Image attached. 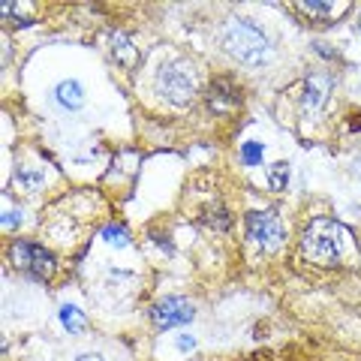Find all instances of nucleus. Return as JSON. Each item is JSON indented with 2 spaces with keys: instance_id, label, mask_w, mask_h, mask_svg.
Masks as SVG:
<instances>
[{
  "instance_id": "1",
  "label": "nucleus",
  "mask_w": 361,
  "mask_h": 361,
  "mask_svg": "<svg viewBox=\"0 0 361 361\" xmlns=\"http://www.w3.org/2000/svg\"><path fill=\"white\" fill-rule=\"evenodd\" d=\"M355 253V238L343 223L331 217H316L301 235V256L313 265H341Z\"/></svg>"
},
{
  "instance_id": "2",
  "label": "nucleus",
  "mask_w": 361,
  "mask_h": 361,
  "mask_svg": "<svg viewBox=\"0 0 361 361\" xmlns=\"http://www.w3.org/2000/svg\"><path fill=\"white\" fill-rule=\"evenodd\" d=\"M223 49L241 63H265L271 54V42L253 21L229 18L223 27Z\"/></svg>"
},
{
  "instance_id": "3",
  "label": "nucleus",
  "mask_w": 361,
  "mask_h": 361,
  "mask_svg": "<svg viewBox=\"0 0 361 361\" xmlns=\"http://www.w3.org/2000/svg\"><path fill=\"white\" fill-rule=\"evenodd\" d=\"M157 90L166 103L172 106H187L199 90L196 70L187 61H169L157 70Z\"/></svg>"
},
{
  "instance_id": "4",
  "label": "nucleus",
  "mask_w": 361,
  "mask_h": 361,
  "mask_svg": "<svg viewBox=\"0 0 361 361\" xmlns=\"http://www.w3.org/2000/svg\"><path fill=\"white\" fill-rule=\"evenodd\" d=\"M9 259H13V265L18 271H25L33 280H51L54 268H58V259L33 241H16L9 247Z\"/></svg>"
},
{
  "instance_id": "5",
  "label": "nucleus",
  "mask_w": 361,
  "mask_h": 361,
  "mask_svg": "<svg viewBox=\"0 0 361 361\" xmlns=\"http://www.w3.org/2000/svg\"><path fill=\"white\" fill-rule=\"evenodd\" d=\"M244 229H247V241L265 253H274L286 238L283 223H280L274 211H250L244 217Z\"/></svg>"
},
{
  "instance_id": "6",
  "label": "nucleus",
  "mask_w": 361,
  "mask_h": 361,
  "mask_svg": "<svg viewBox=\"0 0 361 361\" xmlns=\"http://www.w3.org/2000/svg\"><path fill=\"white\" fill-rule=\"evenodd\" d=\"M193 316H196L193 304H190L187 298H175V295L157 301L154 310H151V319L160 331H169V329H175V325H187Z\"/></svg>"
},
{
  "instance_id": "7",
  "label": "nucleus",
  "mask_w": 361,
  "mask_h": 361,
  "mask_svg": "<svg viewBox=\"0 0 361 361\" xmlns=\"http://www.w3.org/2000/svg\"><path fill=\"white\" fill-rule=\"evenodd\" d=\"M329 97H331V78L329 75L313 73V75L304 78V87H301V103H304V109L322 111L325 103H329Z\"/></svg>"
},
{
  "instance_id": "8",
  "label": "nucleus",
  "mask_w": 361,
  "mask_h": 361,
  "mask_svg": "<svg viewBox=\"0 0 361 361\" xmlns=\"http://www.w3.org/2000/svg\"><path fill=\"white\" fill-rule=\"evenodd\" d=\"M241 97H238V87H235L229 78H217V82H211L208 87V106L214 111H232L238 109Z\"/></svg>"
},
{
  "instance_id": "9",
  "label": "nucleus",
  "mask_w": 361,
  "mask_h": 361,
  "mask_svg": "<svg viewBox=\"0 0 361 361\" xmlns=\"http://www.w3.org/2000/svg\"><path fill=\"white\" fill-rule=\"evenodd\" d=\"M54 103H58L63 111H78L85 103V90L82 85L75 82V78H66V82H61L58 87H54Z\"/></svg>"
},
{
  "instance_id": "10",
  "label": "nucleus",
  "mask_w": 361,
  "mask_h": 361,
  "mask_svg": "<svg viewBox=\"0 0 361 361\" xmlns=\"http://www.w3.org/2000/svg\"><path fill=\"white\" fill-rule=\"evenodd\" d=\"M109 45H111V54H115L118 63H123V66H135V63H139V51H135V45L123 37V33H111Z\"/></svg>"
},
{
  "instance_id": "11",
  "label": "nucleus",
  "mask_w": 361,
  "mask_h": 361,
  "mask_svg": "<svg viewBox=\"0 0 361 361\" xmlns=\"http://www.w3.org/2000/svg\"><path fill=\"white\" fill-rule=\"evenodd\" d=\"M58 319H61V325L70 334H78V331H85V325H87V319H85V313L75 307V304H63L61 307V313H58Z\"/></svg>"
},
{
  "instance_id": "12",
  "label": "nucleus",
  "mask_w": 361,
  "mask_h": 361,
  "mask_svg": "<svg viewBox=\"0 0 361 361\" xmlns=\"http://www.w3.org/2000/svg\"><path fill=\"white\" fill-rule=\"evenodd\" d=\"M103 238H106L109 244H115V247H127V244H130L127 229H123V226H118V223H109V226H106V229H103Z\"/></svg>"
},
{
  "instance_id": "13",
  "label": "nucleus",
  "mask_w": 361,
  "mask_h": 361,
  "mask_svg": "<svg viewBox=\"0 0 361 361\" xmlns=\"http://www.w3.org/2000/svg\"><path fill=\"white\" fill-rule=\"evenodd\" d=\"M298 9L304 16L316 18V21H325V18H329V13L334 9V4H313V0H307V4H298Z\"/></svg>"
},
{
  "instance_id": "14",
  "label": "nucleus",
  "mask_w": 361,
  "mask_h": 361,
  "mask_svg": "<svg viewBox=\"0 0 361 361\" xmlns=\"http://www.w3.org/2000/svg\"><path fill=\"white\" fill-rule=\"evenodd\" d=\"M286 180H289V166H286V163L271 166V172H268V184H271V190H286Z\"/></svg>"
},
{
  "instance_id": "15",
  "label": "nucleus",
  "mask_w": 361,
  "mask_h": 361,
  "mask_svg": "<svg viewBox=\"0 0 361 361\" xmlns=\"http://www.w3.org/2000/svg\"><path fill=\"white\" fill-rule=\"evenodd\" d=\"M262 145H259V142H247L244 145V148H241V160L247 163V166H259V163H262Z\"/></svg>"
},
{
  "instance_id": "16",
  "label": "nucleus",
  "mask_w": 361,
  "mask_h": 361,
  "mask_svg": "<svg viewBox=\"0 0 361 361\" xmlns=\"http://www.w3.org/2000/svg\"><path fill=\"white\" fill-rule=\"evenodd\" d=\"M196 346V341L190 334H178V341H175V349H180V353H190V349Z\"/></svg>"
},
{
  "instance_id": "17",
  "label": "nucleus",
  "mask_w": 361,
  "mask_h": 361,
  "mask_svg": "<svg viewBox=\"0 0 361 361\" xmlns=\"http://www.w3.org/2000/svg\"><path fill=\"white\" fill-rule=\"evenodd\" d=\"M21 223V214L18 211H4V229H16Z\"/></svg>"
},
{
  "instance_id": "18",
  "label": "nucleus",
  "mask_w": 361,
  "mask_h": 361,
  "mask_svg": "<svg viewBox=\"0 0 361 361\" xmlns=\"http://www.w3.org/2000/svg\"><path fill=\"white\" fill-rule=\"evenodd\" d=\"M75 361H103V358H99V355H78Z\"/></svg>"
},
{
  "instance_id": "19",
  "label": "nucleus",
  "mask_w": 361,
  "mask_h": 361,
  "mask_svg": "<svg viewBox=\"0 0 361 361\" xmlns=\"http://www.w3.org/2000/svg\"><path fill=\"white\" fill-rule=\"evenodd\" d=\"M353 169H355V175H358V180H361V160H355V166H353Z\"/></svg>"
},
{
  "instance_id": "20",
  "label": "nucleus",
  "mask_w": 361,
  "mask_h": 361,
  "mask_svg": "<svg viewBox=\"0 0 361 361\" xmlns=\"http://www.w3.org/2000/svg\"><path fill=\"white\" fill-rule=\"evenodd\" d=\"M358 30H361V16H358Z\"/></svg>"
}]
</instances>
